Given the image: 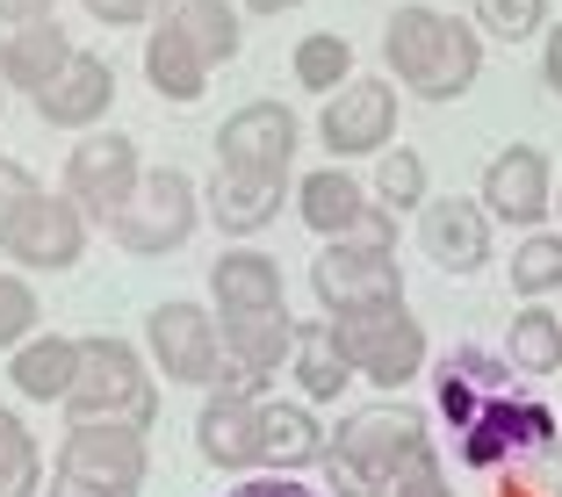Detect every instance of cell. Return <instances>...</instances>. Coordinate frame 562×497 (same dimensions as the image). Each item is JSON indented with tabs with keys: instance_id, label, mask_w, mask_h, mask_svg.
<instances>
[{
	"instance_id": "obj_1",
	"label": "cell",
	"mask_w": 562,
	"mask_h": 497,
	"mask_svg": "<svg viewBox=\"0 0 562 497\" xmlns=\"http://www.w3.org/2000/svg\"><path fill=\"white\" fill-rule=\"evenodd\" d=\"M432 454L426 411L412 404H361L325 440V497H390L418 462Z\"/></svg>"
},
{
	"instance_id": "obj_2",
	"label": "cell",
	"mask_w": 562,
	"mask_h": 497,
	"mask_svg": "<svg viewBox=\"0 0 562 497\" xmlns=\"http://www.w3.org/2000/svg\"><path fill=\"white\" fill-rule=\"evenodd\" d=\"M382 66H390L397 87H412L418 101H462L483 72V36L462 15H447V8L404 0L382 22Z\"/></svg>"
},
{
	"instance_id": "obj_3",
	"label": "cell",
	"mask_w": 562,
	"mask_h": 497,
	"mask_svg": "<svg viewBox=\"0 0 562 497\" xmlns=\"http://www.w3.org/2000/svg\"><path fill=\"white\" fill-rule=\"evenodd\" d=\"M72 418H131V426H159V382H151L145 353L116 331L80 339V375H72Z\"/></svg>"
},
{
	"instance_id": "obj_4",
	"label": "cell",
	"mask_w": 562,
	"mask_h": 497,
	"mask_svg": "<svg viewBox=\"0 0 562 497\" xmlns=\"http://www.w3.org/2000/svg\"><path fill=\"white\" fill-rule=\"evenodd\" d=\"M145 462H151L145 426H131V418H72L58 440V483L87 497H137Z\"/></svg>"
},
{
	"instance_id": "obj_5",
	"label": "cell",
	"mask_w": 562,
	"mask_h": 497,
	"mask_svg": "<svg viewBox=\"0 0 562 497\" xmlns=\"http://www.w3.org/2000/svg\"><path fill=\"white\" fill-rule=\"evenodd\" d=\"M195 224H202V188L181 166H151L137 181V195L109 216V238L123 252H137V260H166V252H181L195 238Z\"/></svg>"
},
{
	"instance_id": "obj_6",
	"label": "cell",
	"mask_w": 562,
	"mask_h": 497,
	"mask_svg": "<svg viewBox=\"0 0 562 497\" xmlns=\"http://www.w3.org/2000/svg\"><path fill=\"white\" fill-rule=\"evenodd\" d=\"M311 296H317V310H325V317L404 303V260H397V246L325 238V252L311 260Z\"/></svg>"
},
{
	"instance_id": "obj_7",
	"label": "cell",
	"mask_w": 562,
	"mask_h": 497,
	"mask_svg": "<svg viewBox=\"0 0 562 497\" xmlns=\"http://www.w3.org/2000/svg\"><path fill=\"white\" fill-rule=\"evenodd\" d=\"M339 347H347L353 375L382 382V389H404V382L426 368V325H418L404 303H382V310H347L331 317Z\"/></svg>"
},
{
	"instance_id": "obj_8",
	"label": "cell",
	"mask_w": 562,
	"mask_h": 497,
	"mask_svg": "<svg viewBox=\"0 0 562 497\" xmlns=\"http://www.w3.org/2000/svg\"><path fill=\"white\" fill-rule=\"evenodd\" d=\"M454 440H462L469 468H519V462H541V454L555 448V411L505 389V397H491Z\"/></svg>"
},
{
	"instance_id": "obj_9",
	"label": "cell",
	"mask_w": 562,
	"mask_h": 497,
	"mask_svg": "<svg viewBox=\"0 0 562 497\" xmlns=\"http://www.w3.org/2000/svg\"><path fill=\"white\" fill-rule=\"evenodd\" d=\"M145 347H151V368H159L166 382L210 389L216 368H224V331H216V317L202 310V303H181V296L145 310Z\"/></svg>"
},
{
	"instance_id": "obj_10",
	"label": "cell",
	"mask_w": 562,
	"mask_h": 497,
	"mask_svg": "<svg viewBox=\"0 0 562 497\" xmlns=\"http://www.w3.org/2000/svg\"><path fill=\"white\" fill-rule=\"evenodd\" d=\"M87 231H94V216L80 210L72 195H44L36 188L30 195V210L15 216V231H8V260L22 267V274H66L72 260L87 252Z\"/></svg>"
},
{
	"instance_id": "obj_11",
	"label": "cell",
	"mask_w": 562,
	"mask_h": 497,
	"mask_svg": "<svg viewBox=\"0 0 562 497\" xmlns=\"http://www.w3.org/2000/svg\"><path fill=\"white\" fill-rule=\"evenodd\" d=\"M303 145V123L289 101H246L232 116L216 123V159L232 166V173H274L289 181V159Z\"/></svg>"
},
{
	"instance_id": "obj_12",
	"label": "cell",
	"mask_w": 562,
	"mask_h": 497,
	"mask_svg": "<svg viewBox=\"0 0 562 497\" xmlns=\"http://www.w3.org/2000/svg\"><path fill=\"white\" fill-rule=\"evenodd\" d=\"M137 181H145V159H137V145H131V137H116V131L80 137V145L66 151V195L94 216L101 231H109V216L137 195Z\"/></svg>"
},
{
	"instance_id": "obj_13",
	"label": "cell",
	"mask_w": 562,
	"mask_h": 497,
	"mask_svg": "<svg viewBox=\"0 0 562 497\" xmlns=\"http://www.w3.org/2000/svg\"><path fill=\"white\" fill-rule=\"evenodd\" d=\"M483 210H491V224H513V231H541V216L555 210V166H548V151L533 145H505L491 166H483Z\"/></svg>"
},
{
	"instance_id": "obj_14",
	"label": "cell",
	"mask_w": 562,
	"mask_h": 497,
	"mask_svg": "<svg viewBox=\"0 0 562 497\" xmlns=\"http://www.w3.org/2000/svg\"><path fill=\"white\" fill-rule=\"evenodd\" d=\"M317 137L331 145V159H368V151H390L397 137V87L390 80H347L325 101Z\"/></svg>"
},
{
	"instance_id": "obj_15",
	"label": "cell",
	"mask_w": 562,
	"mask_h": 497,
	"mask_svg": "<svg viewBox=\"0 0 562 497\" xmlns=\"http://www.w3.org/2000/svg\"><path fill=\"white\" fill-rule=\"evenodd\" d=\"M195 448H202L210 468H232V476L260 468L267 462V397L210 389V404H202V418H195Z\"/></svg>"
},
{
	"instance_id": "obj_16",
	"label": "cell",
	"mask_w": 562,
	"mask_h": 497,
	"mask_svg": "<svg viewBox=\"0 0 562 497\" xmlns=\"http://www.w3.org/2000/svg\"><path fill=\"white\" fill-rule=\"evenodd\" d=\"M289 347H296V317L289 310L232 317V325H224V368H216L210 389H246V397H260L267 375L289 368Z\"/></svg>"
},
{
	"instance_id": "obj_17",
	"label": "cell",
	"mask_w": 562,
	"mask_h": 497,
	"mask_svg": "<svg viewBox=\"0 0 562 497\" xmlns=\"http://www.w3.org/2000/svg\"><path fill=\"white\" fill-rule=\"evenodd\" d=\"M418 246L440 274H476L491 260V210L483 202H426L418 210Z\"/></svg>"
},
{
	"instance_id": "obj_18",
	"label": "cell",
	"mask_w": 562,
	"mask_h": 497,
	"mask_svg": "<svg viewBox=\"0 0 562 497\" xmlns=\"http://www.w3.org/2000/svg\"><path fill=\"white\" fill-rule=\"evenodd\" d=\"M109 101H116V66L101 50H72V66L36 94V116L58 123V131H101Z\"/></svg>"
},
{
	"instance_id": "obj_19",
	"label": "cell",
	"mask_w": 562,
	"mask_h": 497,
	"mask_svg": "<svg viewBox=\"0 0 562 497\" xmlns=\"http://www.w3.org/2000/svg\"><path fill=\"white\" fill-rule=\"evenodd\" d=\"M505 389H513V368L497 361L491 347H454L440 368H432V397H440V418L454 432H462L491 397H505Z\"/></svg>"
},
{
	"instance_id": "obj_20",
	"label": "cell",
	"mask_w": 562,
	"mask_h": 497,
	"mask_svg": "<svg viewBox=\"0 0 562 497\" xmlns=\"http://www.w3.org/2000/svg\"><path fill=\"white\" fill-rule=\"evenodd\" d=\"M210 216H216V231H232V238H252L267 231L281 216V202H289V181H274V173H232V166H216V181H210Z\"/></svg>"
},
{
	"instance_id": "obj_21",
	"label": "cell",
	"mask_w": 562,
	"mask_h": 497,
	"mask_svg": "<svg viewBox=\"0 0 562 497\" xmlns=\"http://www.w3.org/2000/svg\"><path fill=\"white\" fill-rule=\"evenodd\" d=\"M210 296H216V325L267 317V310H281V267L267 252H224L210 267Z\"/></svg>"
},
{
	"instance_id": "obj_22",
	"label": "cell",
	"mask_w": 562,
	"mask_h": 497,
	"mask_svg": "<svg viewBox=\"0 0 562 497\" xmlns=\"http://www.w3.org/2000/svg\"><path fill=\"white\" fill-rule=\"evenodd\" d=\"M72 66V36H66V22H15V36L0 44V72H8V87H22V94H44L58 72Z\"/></svg>"
},
{
	"instance_id": "obj_23",
	"label": "cell",
	"mask_w": 562,
	"mask_h": 497,
	"mask_svg": "<svg viewBox=\"0 0 562 497\" xmlns=\"http://www.w3.org/2000/svg\"><path fill=\"white\" fill-rule=\"evenodd\" d=\"M368 188L353 181L347 166H317V173H303L296 181V216L311 224L317 238H353V224L368 216Z\"/></svg>"
},
{
	"instance_id": "obj_24",
	"label": "cell",
	"mask_w": 562,
	"mask_h": 497,
	"mask_svg": "<svg viewBox=\"0 0 562 497\" xmlns=\"http://www.w3.org/2000/svg\"><path fill=\"white\" fill-rule=\"evenodd\" d=\"M210 58H202L195 44H188L181 30H166V22H151V36H145V80H151V94L159 101H202V87H210Z\"/></svg>"
},
{
	"instance_id": "obj_25",
	"label": "cell",
	"mask_w": 562,
	"mask_h": 497,
	"mask_svg": "<svg viewBox=\"0 0 562 497\" xmlns=\"http://www.w3.org/2000/svg\"><path fill=\"white\" fill-rule=\"evenodd\" d=\"M72 375H80V339H58V331L22 339L15 361H8V382H15L22 397H36V404H66Z\"/></svg>"
},
{
	"instance_id": "obj_26",
	"label": "cell",
	"mask_w": 562,
	"mask_h": 497,
	"mask_svg": "<svg viewBox=\"0 0 562 497\" xmlns=\"http://www.w3.org/2000/svg\"><path fill=\"white\" fill-rule=\"evenodd\" d=\"M289 368H296V382H303V397H311V404L347 397V382H353V361H347V347H339L331 317H311V325H296Z\"/></svg>"
},
{
	"instance_id": "obj_27",
	"label": "cell",
	"mask_w": 562,
	"mask_h": 497,
	"mask_svg": "<svg viewBox=\"0 0 562 497\" xmlns=\"http://www.w3.org/2000/svg\"><path fill=\"white\" fill-rule=\"evenodd\" d=\"M159 22H166V30H181L210 66L238 58V44H246V22H238L232 0H159Z\"/></svg>"
},
{
	"instance_id": "obj_28",
	"label": "cell",
	"mask_w": 562,
	"mask_h": 497,
	"mask_svg": "<svg viewBox=\"0 0 562 497\" xmlns=\"http://www.w3.org/2000/svg\"><path fill=\"white\" fill-rule=\"evenodd\" d=\"M311 462H325V426L311 418V404L267 397V462H260V468H274V476H296V468H311Z\"/></svg>"
},
{
	"instance_id": "obj_29",
	"label": "cell",
	"mask_w": 562,
	"mask_h": 497,
	"mask_svg": "<svg viewBox=\"0 0 562 497\" xmlns=\"http://www.w3.org/2000/svg\"><path fill=\"white\" fill-rule=\"evenodd\" d=\"M505 353H513V368H527V375H562V310L527 303V310L513 317V331H505Z\"/></svg>"
},
{
	"instance_id": "obj_30",
	"label": "cell",
	"mask_w": 562,
	"mask_h": 497,
	"mask_svg": "<svg viewBox=\"0 0 562 497\" xmlns=\"http://www.w3.org/2000/svg\"><path fill=\"white\" fill-rule=\"evenodd\" d=\"M513 274V296L519 303H541V296H562V231H527L505 260Z\"/></svg>"
},
{
	"instance_id": "obj_31",
	"label": "cell",
	"mask_w": 562,
	"mask_h": 497,
	"mask_svg": "<svg viewBox=\"0 0 562 497\" xmlns=\"http://www.w3.org/2000/svg\"><path fill=\"white\" fill-rule=\"evenodd\" d=\"M289 72H296V87H311V94H339V87L353 80V44L339 30H311L296 44V58H289Z\"/></svg>"
},
{
	"instance_id": "obj_32",
	"label": "cell",
	"mask_w": 562,
	"mask_h": 497,
	"mask_svg": "<svg viewBox=\"0 0 562 497\" xmlns=\"http://www.w3.org/2000/svg\"><path fill=\"white\" fill-rule=\"evenodd\" d=\"M44 490V454H36V432L15 411H0V497H36Z\"/></svg>"
},
{
	"instance_id": "obj_33",
	"label": "cell",
	"mask_w": 562,
	"mask_h": 497,
	"mask_svg": "<svg viewBox=\"0 0 562 497\" xmlns=\"http://www.w3.org/2000/svg\"><path fill=\"white\" fill-rule=\"evenodd\" d=\"M375 202L382 210H426V159L404 145L375 151Z\"/></svg>"
},
{
	"instance_id": "obj_34",
	"label": "cell",
	"mask_w": 562,
	"mask_h": 497,
	"mask_svg": "<svg viewBox=\"0 0 562 497\" xmlns=\"http://www.w3.org/2000/svg\"><path fill=\"white\" fill-rule=\"evenodd\" d=\"M476 22H483V36H497V44H527V36H541L548 0H476Z\"/></svg>"
},
{
	"instance_id": "obj_35",
	"label": "cell",
	"mask_w": 562,
	"mask_h": 497,
	"mask_svg": "<svg viewBox=\"0 0 562 497\" xmlns=\"http://www.w3.org/2000/svg\"><path fill=\"white\" fill-rule=\"evenodd\" d=\"M22 339H36V289L30 274H0V353H15Z\"/></svg>"
},
{
	"instance_id": "obj_36",
	"label": "cell",
	"mask_w": 562,
	"mask_h": 497,
	"mask_svg": "<svg viewBox=\"0 0 562 497\" xmlns=\"http://www.w3.org/2000/svg\"><path fill=\"white\" fill-rule=\"evenodd\" d=\"M30 195H36V173L22 159H0V246H8V231H15V216L30 210Z\"/></svg>"
},
{
	"instance_id": "obj_37",
	"label": "cell",
	"mask_w": 562,
	"mask_h": 497,
	"mask_svg": "<svg viewBox=\"0 0 562 497\" xmlns=\"http://www.w3.org/2000/svg\"><path fill=\"white\" fill-rule=\"evenodd\" d=\"M80 8L101 22V30H145V22L159 15V0H80Z\"/></svg>"
},
{
	"instance_id": "obj_38",
	"label": "cell",
	"mask_w": 562,
	"mask_h": 497,
	"mask_svg": "<svg viewBox=\"0 0 562 497\" xmlns=\"http://www.w3.org/2000/svg\"><path fill=\"white\" fill-rule=\"evenodd\" d=\"M390 497H454V483H447V468H440V454H426V462L412 468V476L397 483Z\"/></svg>"
},
{
	"instance_id": "obj_39",
	"label": "cell",
	"mask_w": 562,
	"mask_h": 497,
	"mask_svg": "<svg viewBox=\"0 0 562 497\" xmlns=\"http://www.w3.org/2000/svg\"><path fill=\"white\" fill-rule=\"evenodd\" d=\"M224 497H325V490H311V483H289V476H274V468H267L260 483H238V490H224Z\"/></svg>"
},
{
	"instance_id": "obj_40",
	"label": "cell",
	"mask_w": 562,
	"mask_h": 497,
	"mask_svg": "<svg viewBox=\"0 0 562 497\" xmlns=\"http://www.w3.org/2000/svg\"><path fill=\"white\" fill-rule=\"evenodd\" d=\"M541 80H548V94H562V22L548 30V50H541Z\"/></svg>"
},
{
	"instance_id": "obj_41",
	"label": "cell",
	"mask_w": 562,
	"mask_h": 497,
	"mask_svg": "<svg viewBox=\"0 0 562 497\" xmlns=\"http://www.w3.org/2000/svg\"><path fill=\"white\" fill-rule=\"evenodd\" d=\"M50 0H0V22H44Z\"/></svg>"
},
{
	"instance_id": "obj_42",
	"label": "cell",
	"mask_w": 562,
	"mask_h": 497,
	"mask_svg": "<svg viewBox=\"0 0 562 497\" xmlns=\"http://www.w3.org/2000/svg\"><path fill=\"white\" fill-rule=\"evenodd\" d=\"M252 15H289V8H303V0H246Z\"/></svg>"
},
{
	"instance_id": "obj_43",
	"label": "cell",
	"mask_w": 562,
	"mask_h": 497,
	"mask_svg": "<svg viewBox=\"0 0 562 497\" xmlns=\"http://www.w3.org/2000/svg\"><path fill=\"white\" fill-rule=\"evenodd\" d=\"M44 497H87V490H72V483H50V490Z\"/></svg>"
},
{
	"instance_id": "obj_44",
	"label": "cell",
	"mask_w": 562,
	"mask_h": 497,
	"mask_svg": "<svg viewBox=\"0 0 562 497\" xmlns=\"http://www.w3.org/2000/svg\"><path fill=\"white\" fill-rule=\"evenodd\" d=\"M0 109H8V72H0Z\"/></svg>"
},
{
	"instance_id": "obj_45",
	"label": "cell",
	"mask_w": 562,
	"mask_h": 497,
	"mask_svg": "<svg viewBox=\"0 0 562 497\" xmlns=\"http://www.w3.org/2000/svg\"><path fill=\"white\" fill-rule=\"evenodd\" d=\"M555 210H562V181H555Z\"/></svg>"
}]
</instances>
